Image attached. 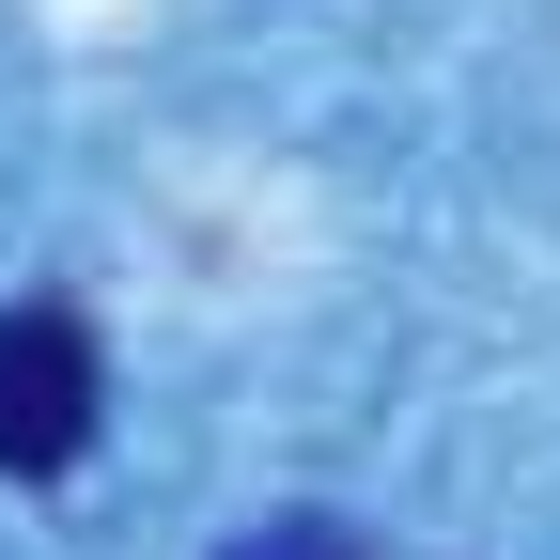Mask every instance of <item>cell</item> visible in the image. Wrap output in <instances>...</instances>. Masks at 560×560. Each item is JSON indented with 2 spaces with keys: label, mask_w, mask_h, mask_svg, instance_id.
<instances>
[{
  "label": "cell",
  "mask_w": 560,
  "mask_h": 560,
  "mask_svg": "<svg viewBox=\"0 0 560 560\" xmlns=\"http://www.w3.org/2000/svg\"><path fill=\"white\" fill-rule=\"evenodd\" d=\"M234 560H374V545L342 529V514H265V529H249Z\"/></svg>",
  "instance_id": "7a4b0ae2"
},
{
  "label": "cell",
  "mask_w": 560,
  "mask_h": 560,
  "mask_svg": "<svg viewBox=\"0 0 560 560\" xmlns=\"http://www.w3.org/2000/svg\"><path fill=\"white\" fill-rule=\"evenodd\" d=\"M94 327L79 312H0V467L47 482V467H79L94 452Z\"/></svg>",
  "instance_id": "6da1fadb"
}]
</instances>
